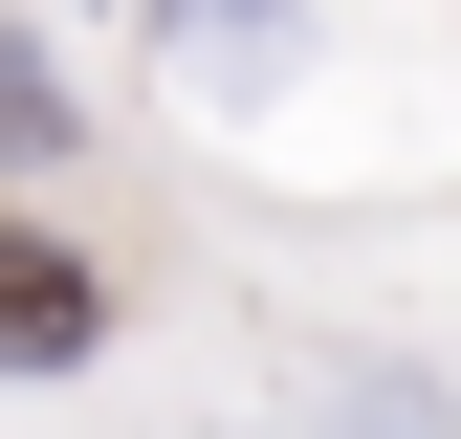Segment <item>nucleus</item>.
Returning a JSON list of instances; mask_svg holds the SVG:
<instances>
[{
	"instance_id": "obj_2",
	"label": "nucleus",
	"mask_w": 461,
	"mask_h": 439,
	"mask_svg": "<svg viewBox=\"0 0 461 439\" xmlns=\"http://www.w3.org/2000/svg\"><path fill=\"white\" fill-rule=\"evenodd\" d=\"M0 154H23V176H44V154H88V110H67L44 44H0Z\"/></svg>"
},
{
	"instance_id": "obj_1",
	"label": "nucleus",
	"mask_w": 461,
	"mask_h": 439,
	"mask_svg": "<svg viewBox=\"0 0 461 439\" xmlns=\"http://www.w3.org/2000/svg\"><path fill=\"white\" fill-rule=\"evenodd\" d=\"M110 352V264L67 220H0V373H88Z\"/></svg>"
}]
</instances>
